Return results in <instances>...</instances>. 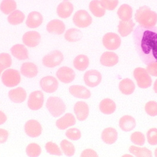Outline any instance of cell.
Here are the masks:
<instances>
[{"instance_id":"obj_16","label":"cell","mask_w":157,"mask_h":157,"mask_svg":"<svg viewBox=\"0 0 157 157\" xmlns=\"http://www.w3.org/2000/svg\"><path fill=\"white\" fill-rule=\"evenodd\" d=\"M73 10V5L69 1H64L58 6L57 8V13L59 17L62 19H67L71 16Z\"/></svg>"},{"instance_id":"obj_40","label":"cell","mask_w":157,"mask_h":157,"mask_svg":"<svg viewBox=\"0 0 157 157\" xmlns=\"http://www.w3.org/2000/svg\"><path fill=\"white\" fill-rule=\"evenodd\" d=\"M145 111L150 116L154 117L157 116V102L154 101H151L147 102L145 107Z\"/></svg>"},{"instance_id":"obj_35","label":"cell","mask_w":157,"mask_h":157,"mask_svg":"<svg viewBox=\"0 0 157 157\" xmlns=\"http://www.w3.org/2000/svg\"><path fill=\"white\" fill-rule=\"evenodd\" d=\"M64 38L69 42H75L81 39L82 38V33L80 30L72 28L66 31Z\"/></svg>"},{"instance_id":"obj_26","label":"cell","mask_w":157,"mask_h":157,"mask_svg":"<svg viewBox=\"0 0 157 157\" xmlns=\"http://www.w3.org/2000/svg\"><path fill=\"white\" fill-rule=\"evenodd\" d=\"M119 126L124 132H130L135 128L136 121L133 117L126 115L120 119Z\"/></svg>"},{"instance_id":"obj_42","label":"cell","mask_w":157,"mask_h":157,"mask_svg":"<svg viewBox=\"0 0 157 157\" xmlns=\"http://www.w3.org/2000/svg\"><path fill=\"white\" fill-rule=\"evenodd\" d=\"M12 59L10 55L7 53L0 54V64L3 67L4 69H7L11 66Z\"/></svg>"},{"instance_id":"obj_32","label":"cell","mask_w":157,"mask_h":157,"mask_svg":"<svg viewBox=\"0 0 157 157\" xmlns=\"http://www.w3.org/2000/svg\"><path fill=\"white\" fill-rule=\"evenodd\" d=\"M89 59L85 55H78L73 61V65L75 69L79 71H85L88 67Z\"/></svg>"},{"instance_id":"obj_6","label":"cell","mask_w":157,"mask_h":157,"mask_svg":"<svg viewBox=\"0 0 157 157\" xmlns=\"http://www.w3.org/2000/svg\"><path fill=\"white\" fill-rule=\"evenodd\" d=\"M64 59L63 54L58 50L53 51L42 59L43 64L47 67L53 68L59 65Z\"/></svg>"},{"instance_id":"obj_2","label":"cell","mask_w":157,"mask_h":157,"mask_svg":"<svg viewBox=\"0 0 157 157\" xmlns=\"http://www.w3.org/2000/svg\"><path fill=\"white\" fill-rule=\"evenodd\" d=\"M135 20L139 25L150 28L155 26L157 23V14L147 6L140 7L135 14Z\"/></svg>"},{"instance_id":"obj_37","label":"cell","mask_w":157,"mask_h":157,"mask_svg":"<svg viewBox=\"0 0 157 157\" xmlns=\"http://www.w3.org/2000/svg\"><path fill=\"white\" fill-rule=\"evenodd\" d=\"M61 148L64 154L68 156L71 157L75 154V147L74 145L67 140H63L60 144Z\"/></svg>"},{"instance_id":"obj_22","label":"cell","mask_w":157,"mask_h":157,"mask_svg":"<svg viewBox=\"0 0 157 157\" xmlns=\"http://www.w3.org/2000/svg\"><path fill=\"white\" fill-rule=\"evenodd\" d=\"M75 123L76 119L74 116L70 113H67L56 121V126L60 130H64L75 125Z\"/></svg>"},{"instance_id":"obj_49","label":"cell","mask_w":157,"mask_h":157,"mask_svg":"<svg viewBox=\"0 0 157 157\" xmlns=\"http://www.w3.org/2000/svg\"><path fill=\"white\" fill-rule=\"evenodd\" d=\"M7 120V116L1 111H0V125L4 124Z\"/></svg>"},{"instance_id":"obj_34","label":"cell","mask_w":157,"mask_h":157,"mask_svg":"<svg viewBox=\"0 0 157 157\" xmlns=\"http://www.w3.org/2000/svg\"><path fill=\"white\" fill-rule=\"evenodd\" d=\"M25 18V14L23 12L18 10H16L10 13L7 19L9 23L12 25H17L23 23Z\"/></svg>"},{"instance_id":"obj_13","label":"cell","mask_w":157,"mask_h":157,"mask_svg":"<svg viewBox=\"0 0 157 157\" xmlns=\"http://www.w3.org/2000/svg\"><path fill=\"white\" fill-rule=\"evenodd\" d=\"M40 40V35L36 31H29L25 33L23 36V42L24 44L31 48L38 45Z\"/></svg>"},{"instance_id":"obj_44","label":"cell","mask_w":157,"mask_h":157,"mask_svg":"<svg viewBox=\"0 0 157 157\" xmlns=\"http://www.w3.org/2000/svg\"><path fill=\"white\" fill-rule=\"evenodd\" d=\"M66 136L73 140H78L81 137V132L76 128H71L67 130Z\"/></svg>"},{"instance_id":"obj_36","label":"cell","mask_w":157,"mask_h":157,"mask_svg":"<svg viewBox=\"0 0 157 157\" xmlns=\"http://www.w3.org/2000/svg\"><path fill=\"white\" fill-rule=\"evenodd\" d=\"M130 153L137 157H151L152 152L147 147H139L131 146L129 147Z\"/></svg>"},{"instance_id":"obj_21","label":"cell","mask_w":157,"mask_h":157,"mask_svg":"<svg viewBox=\"0 0 157 157\" xmlns=\"http://www.w3.org/2000/svg\"><path fill=\"white\" fill-rule=\"evenodd\" d=\"M20 71L23 76L29 78H32L36 76L38 73L37 66L30 62L23 63L21 65Z\"/></svg>"},{"instance_id":"obj_19","label":"cell","mask_w":157,"mask_h":157,"mask_svg":"<svg viewBox=\"0 0 157 157\" xmlns=\"http://www.w3.org/2000/svg\"><path fill=\"white\" fill-rule=\"evenodd\" d=\"M101 64L105 67H113L118 62L117 55L113 52H104L100 58Z\"/></svg>"},{"instance_id":"obj_38","label":"cell","mask_w":157,"mask_h":157,"mask_svg":"<svg viewBox=\"0 0 157 157\" xmlns=\"http://www.w3.org/2000/svg\"><path fill=\"white\" fill-rule=\"evenodd\" d=\"M27 155L30 157H36L40 155L41 153V148L39 145L32 143L26 147V149Z\"/></svg>"},{"instance_id":"obj_28","label":"cell","mask_w":157,"mask_h":157,"mask_svg":"<svg viewBox=\"0 0 157 157\" xmlns=\"http://www.w3.org/2000/svg\"><path fill=\"white\" fill-rule=\"evenodd\" d=\"M12 55L19 60H25L29 58L28 51L26 48L21 44H16L11 48Z\"/></svg>"},{"instance_id":"obj_12","label":"cell","mask_w":157,"mask_h":157,"mask_svg":"<svg viewBox=\"0 0 157 157\" xmlns=\"http://www.w3.org/2000/svg\"><path fill=\"white\" fill-rule=\"evenodd\" d=\"M26 133L31 137H36L42 133V126L39 122L35 120H30L25 124Z\"/></svg>"},{"instance_id":"obj_24","label":"cell","mask_w":157,"mask_h":157,"mask_svg":"<svg viewBox=\"0 0 157 157\" xmlns=\"http://www.w3.org/2000/svg\"><path fill=\"white\" fill-rule=\"evenodd\" d=\"M135 26V24L133 23L132 20H129L128 21L121 20L119 22L118 30L121 36L125 37L133 31Z\"/></svg>"},{"instance_id":"obj_51","label":"cell","mask_w":157,"mask_h":157,"mask_svg":"<svg viewBox=\"0 0 157 157\" xmlns=\"http://www.w3.org/2000/svg\"><path fill=\"white\" fill-rule=\"evenodd\" d=\"M3 70H4L3 67L0 64V75H1V73H2V71H3Z\"/></svg>"},{"instance_id":"obj_48","label":"cell","mask_w":157,"mask_h":157,"mask_svg":"<svg viewBox=\"0 0 157 157\" xmlns=\"http://www.w3.org/2000/svg\"><path fill=\"white\" fill-rule=\"evenodd\" d=\"M9 137V132L3 128H0V144L5 143Z\"/></svg>"},{"instance_id":"obj_1","label":"cell","mask_w":157,"mask_h":157,"mask_svg":"<svg viewBox=\"0 0 157 157\" xmlns=\"http://www.w3.org/2000/svg\"><path fill=\"white\" fill-rule=\"evenodd\" d=\"M133 40L137 54L146 65L157 62V26L138 25L133 30Z\"/></svg>"},{"instance_id":"obj_15","label":"cell","mask_w":157,"mask_h":157,"mask_svg":"<svg viewBox=\"0 0 157 157\" xmlns=\"http://www.w3.org/2000/svg\"><path fill=\"white\" fill-rule=\"evenodd\" d=\"M74 111L77 119L79 121H84L88 117L89 113L88 105L83 101L78 102L75 105Z\"/></svg>"},{"instance_id":"obj_46","label":"cell","mask_w":157,"mask_h":157,"mask_svg":"<svg viewBox=\"0 0 157 157\" xmlns=\"http://www.w3.org/2000/svg\"><path fill=\"white\" fill-rule=\"evenodd\" d=\"M147 70L149 75L157 77V62L152 63L147 65Z\"/></svg>"},{"instance_id":"obj_47","label":"cell","mask_w":157,"mask_h":157,"mask_svg":"<svg viewBox=\"0 0 157 157\" xmlns=\"http://www.w3.org/2000/svg\"><path fill=\"white\" fill-rule=\"evenodd\" d=\"M81 157H98V155L95 151L90 149H87L83 151L82 154H81Z\"/></svg>"},{"instance_id":"obj_53","label":"cell","mask_w":157,"mask_h":157,"mask_svg":"<svg viewBox=\"0 0 157 157\" xmlns=\"http://www.w3.org/2000/svg\"><path fill=\"white\" fill-rule=\"evenodd\" d=\"M65 1H69V0H65Z\"/></svg>"},{"instance_id":"obj_29","label":"cell","mask_w":157,"mask_h":157,"mask_svg":"<svg viewBox=\"0 0 157 157\" xmlns=\"http://www.w3.org/2000/svg\"><path fill=\"white\" fill-rule=\"evenodd\" d=\"M119 89L122 94L128 95L133 93L135 89V85L131 79L124 78L120 82Z\"/></svg>"},{"instance_id":"obj_43","label":"cell","mask_w":157,"mask_h":157,"mask_svg":"<svg viewBox=\"0 0 157 157\" xmlns=\"http://www.w3.org/2000/svg\"><path fill=\"white\" fill-rule=\"evenodd\" d=\"M148 143L151 145H157V128H152L149 129L147 132Z\"/></svg>"},{"instance_id":"obj_25","label":"cell","mask_w":157,"mask_h":157,"mask_svg":"<svg viewBox=\"0 0 157 157\" xmlns=\"http://www.w3.org/2000/svg\"><path fill=\"white\" fill-rule=\"evenodd\" d=\"M26 92L22 88H17L11 90L9 93L10 99L16 103H21L26 98Z\"/></svg>"},{"instance_id":"obj_41","label":"cell","mask_w":157,"mask_h":157,"mask_svg":"<svg viewBox=\"0 0 157 157\" xmlns=\"http://www.w3.org/2000/svg\"><path fill=\"white\" fill-rule=\"evenodd\" d=\"M45 149L51 155H61L62 153L57 145L56 144L49 142L45 145Z\"/></svg>"},{"instance_id":"obj_10","label":"cell","mask_w":157,"mask_h":157,"mask_svg":"<svg viewBox=\"0 0 157 157\" xmlns=\"http://www.w3.org/2000/svg\"><path fill=\"white\" fill-rule=\"evenodd\" d=\"M44 104V94L41 91H34L30 94L28 102L30 109L38 110L42 108Z\"/></svg>"},{"instance_id":"obj_18","label":"cell","mask_w":157,"mask_h":157,"mask_svg":"<svg viewBox=\"0 0 157 157\" xmlns=\"http://www.w3.org/2000/svg\"><path fill=\"white\" fill-rule=\"evenodd\" d=\"M66 26L64 23L58 19L51 20L47 26V31L52 34L61 35L65 31Z\"/></svg>"},{"instance_id":"obj_52","label":"cell","mask_w":157,"mask_h":157,"mask_svg":"<svg viewBox=\"0 0 157 157\" xmlns=\"http://www.w3.org/2000/svg\"><path fill=\"white\" fill-rule=\"evenodd\" d=\"M155 156L156 157H157V147L156 148L155 151Z\"/></svg>"},{"instance_id":"obj_50","label":"cell","mask_w":157,"mask_h":157,"mask_svg":"<svg viewBox=\"0 0 157 157\" xmlns=\"http://www.w3.org/2000/svg\"><path fill=\"white\" fill-rule=\"evenodd\" d=\"M154 90L155 92L157 94V79L155 80V83H154Z\"/></svg>"},{"instance_id":"obj_14","label":"cell","mask_w":157,"mask_h":157,"mask_svg":"<svg viewBox=\"0 0 157 157\" xmlns=\"http://www.w3.org/2000/svg\"><path fill=\"white\" fill-rule=\"evenodd\" d=\"M56 75L59 80L64 83H71L75 78L74 70L68 67H62L59 68L57 71Z\"/></svg>"},{"instance_id":"obj_31","label":"cell","mask_w":157,"mask_h":157,"mask_svg":"<svg viewBox=\"0 0 157 157\" xmlns=\"http://www.w3.org/2000/svg\"><path fill=\"white\" fill-rule=\"evenodd\" d=\"M117 15L120 19L122 21H128L132 17V8L128 4H123L118 10Z\"/></svg>"},{"instance_id":"obj_23","label":"cell","mask_w":157,"mask_h":157,"mask_svg":"<svg viewBox=\"0 0 157 157\" xmlns=\"http://www.w3.org/2000/svg\"><path fill=\"white\" fill-rule=\"evenodd\" d=\"M117 132L113 128H105L101 135L102 140L107 144L111 145L115 143L117 139Z\"/></svg>"},{"instance_id":"obj_8","label":"cell","mask_w":157,"mask_h":157,"mask_svg":"<svg viewBox=\"0 0 157 157\" xmlns=\"http://www.w3.org/2000/svg\"><path fill=\"white\" fill-rule=\"evenodd\" d=\"M121 42L120 36L114 33H106L102 38L104 46L107 49L112 51L118 49L121 45Z\"/></svg>"},{"instance_id":"obj_7","label":"cell","mask_w":157,"mask_h":157,"mask_svg":"<svg viewBox=\"0 0 157 157\" xmlns=\"http://www.w3.org/2000/svg\"><path fill=\"white\" fill-rule=\"evenodd\" d=\"M73 21L75 25L78 28H85L91 25L92 19L86 11L80 10L75 14Z\"/></svg>"},{"instance_id":"obj_39","label":"cell","mask_w":157,"mask_h":157,"mask_svg":"<svg viewBox=\"0 0 157 157\" xmlns=\"http://www.w3.org/2000/svg\"><path fill=\"white\" fill-rule=\"evenodd\" d=\"M130 140L134 144L139 146L144 145L145 142V136L140 132H135L133 133L130 136Z\"/></svg>"},{"instance_id":"obj_9","label":"cell","mask_w":157,"mask_h":157,"mask_svg":"<svg viewBox=\"0 0 157 157\" xmlns=\"http://www.w3.org/2000/svg\"><path fill=\"white\" fill-rule=\"evenodd\" d=\"M84 81L89 87L97 86L102 80V75L100 72L95 70H90L86 71L84 75Z\"/></svg>"},{"instance_id":"obj_17","label":"cell","mask_w":157,"mask_h":157,"mask_svg":"<svg viewBox=\"0 0 157 157\" xmlns=\"http://www.w3.org/2000/svg\"><path fill=\"white\" fill-rule=\"evenodd\" d=\"M43 22V17L38 11H32L30 13L26 21L27 26L29 28L35 29L38 28Z\"/></svg>"},{"instance_id":"obj_33","label":"cell","mask_w":157,"mask_h":157,"mask_svg":"<svg viewBox=\"0 0 157 157\" xmlns=\"http://www.w3.org/2000/svg\"><path fill=\"white\" fill-rule=\"evenodd\" d=\"M16 8L17 4L14 0H2L0 4V10L5 14H10Z\"/></svg>"},{"instance_id":"obj_45","label":"cell","mask_w":157,"mask_h":157,"mask_svg":"<svg viewBox=\"0 0 157 157\" xmlns=\"http://www.w3.org/2000/svg\"><path fill=\"white\" fill-rule=\"evenodd\" d=\"M102 6L107 10H114L118 6V0H101Z\"/></svg>"},{"instance_id":"obj_27","label":"cell","mask_w":157,"mask_h":157,"mask_svg":"<svg viewBox=\"0 0 157 157\" xmlns=\"http://www.w3.org/2000/svg\"><path fill=\"white\" fill-rule=\"evenodd\" d=\"M116 109V103L111 99L105 98L99 104V109L104 114L109 115L114 113Z\"/></svg>"},{"instance_id":"obj_3","label":"cell","mask_w":157,"mask_h":157,"mask_svg":"<svg viewBox=\"0 0 157 157\" xmlns=\"http://www.w3.org/2000/svg\"><path fill=\"white\" fill-rule=\"evenodd\" d=\"M51 114L54 117H58L64 113L66 111V105L63 101L59 97H49L46 104Z\"/></svg>"},{"instance_id":"obj_11","label":"cell","mask_w":157,"mask_h":157,"mask_svg":"<svg viewBox=\"0 0 157 157\" xmlns=\"http://www.w3.org/2000/svg\"><path fill=\"white\" fill-rule=\"evenodd\" d=\"M40 86L42 89L47 93H53L59 87L57 80L52 76H45L40 81Z\"/></svg>"},{"instance_id":"obj_5","label":"cell","mask_w":157,"mask_h":157,"mask_svg":"<svg viewBox=\"0 0 157 157\" xmlns=\"http://www.w3.org/2000/svg\"><path fill=\"white\" fill-rule=\"evenodd\" d=\"M1 80L5 86L11 88L19 84L21 78L17 70L10 69L4 71Z\"/></svg>"},{"instance_id":"obj_30","label":"cell","mask_w":157,"mask_h":157,"mask_svg":"<svg viewBox=\"0 0 157 157\" xmlns=\"http://www.w3.org/2000/svg\"><path fill=\"white\" fill-rule=\"evenodd\" d=\"M89 7L90 11L95 17H101L105 14V9L99 0L92 1L89 4Z\"/></svg>"},{"instance_id":"obj_20","label":"cell","mask_w":157,"mask_h":157,"mask_svg":"<svg viewBox=\"0 0 157 157\" xmlns=\"http://www.w3.org/2000/svg\"><path fill=\"white\" fill-rule=\"evenodd\" d=\"M70 93L76 98L88 99L90 97L91 94L86 88L80 85H73L69 88Z\"/></svg>"},{"instance_id":"obj_4","label":"cell","mask_w":157,"mask_h":157,"mask_svg":"<svg viewBox=\"0 0 157 157\" xmlns=\"http://www.w3.org/2000/svg\"><path fill=\"white\" fill-rule=\"evenodd\" d=\"M133 76L139 88L146 89L152 85V78L146 69L137 67L133 71Z\"/></svg>"}]
</instances>
